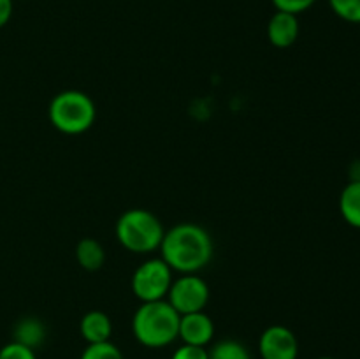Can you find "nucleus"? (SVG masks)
Returning a JSON list of instances; mask_svg holds the SVG:
<instances>
[{"label":"nucleus","instance_id":"nucleus-12","mask_svg":"<svg viewBox=\"0 0 360 359\" xmlns=\"http://www.w3.org/2000/svg\"><path fill=\"white\" fill-rule=\"evenodd\" d=\"M340 213L352 227L360 229V182L352 180L340 196Z\"/></svg>","mask_w":360,"mask_h":359},{"label":"nucleus","instance_id":"nucleus-2","mask_svg":"<svg viewBox=\"0 0 360 359\" xmlns=\"http://www.w3.org/2000/svg\"><path fill=\"white\" fill-rule=\"evenodd\" d=\"M179 319L167 299L141 303L132 317V334L146 348L169 347L178 340Z\"/></svg>","mask_w":360,"mask_h":359},{"label":"nucleus","instance_id":"nucleus-16","mask_svg":"<svg viewBox=\"0 0 360 359\" xmlns=\"http://www.w3.org/2000/svg\"><path fill=\"white\" fill-rule=\"evenodd\" d=\"M79 359H125L122 351L109 341H102V344H88L86 348L83 351Z\"/></svg>","mask_w":360,"mask_h":359},{"label":"nucleus","instance_id":"nucleus-1","mask_svg":"<svg viewBox=\"0 0 360 359\" xmlns=\"http://www.w3.org/2000/svg\"><path fill=\"white\" fill-rule=\"evenodd\" d=\"M158 250L172 271L190 275L199 273L211 263L214 246L210 232L202 225L181 222L165 231Z\"/></svg>","mask_w":360,"mask_h":359},{"label":"nucleus","instance_id":"nucleus-21","mask_svg":"<svg viewBox=\"0 0 360 359\" xmlns=\"http://www.w3.org/2000/svg\"><path fill=\"white\" fill-rule=\"evenodd\" d=\"M319 359H334V358H329V355H323V358H319Z\"/></svg>","mask_w":360,"mask_h":359},{"label":"nucleus","instance_id":"nucleus-7","mask_svg":"<svg viewBox=\"0 0 360 359\" xmlns=\"http://www.w3.org/2000/svg\"><path fill=\"white\" fill-rule=\"evenodd\" d=\"M259 354L262 359H297V336L290 327L281 324L266 327L259 338Z\"/></svg>","mask_w":360,"mask_h":359},{"label":"nucleus","instance_id":"nucleus-9","mask_svg":"<svg viewBox=\"0 0 360 359\" xmlns=\"http://www.w3.org/2000/svg\"><path fill=\"white\" fill-rule=\"evenodd\" d=\"M299 18L283 11H276L267 23V39L274 48H290L299 39Z\"/></svg>","mask_w":360,"mask_h":359},{"label":"nucleus","instance_id":"nucleus-20","mask_svg":"<svg viewBox=\"0 0 360 359\" xmlns=\"http://www.w3.org/2000/svg\"><path fill=\"white\" fill-rule=\"evenodd\" d=\"M14 0H0V28L6 27L13 18Z\"/></svg>","mask_w":360,"mask_h":359},{"label":"nucleus","instance_id":"nucleus-3","mask_svg":"<svg viewBox=\"0 0 360 359\" xmlns=\"http://www.w3.org/2000/svg\"><path fill=\"white\" fill-rule=\"evenodd\" d=\"M115 234L123 248L146 256L160 248L165 229L155 213L144 208H130L116 222Z\"/></svg>","mask_w":360,"mask_h":359},{"label":"nucleus","instance_id":"nucleus-5","mask_svg":"<svg viewBox=\"0 0 360 359\" xmlns=\"http://www.w3.org/2000/svg\"><path fill=\"white\" fill-rule=\"evenodd\" d=\"M172 273L174 271L162 257H151V259L144 260L141 266H137L132 275V280H130L134 296L141 303L162 301L167 298L169 289L174 280Z\"/></svg>","mask_w":360,"mask_h":359},{"label":"nucleus","instance_id":"nucleus-11","mask_svg":"<svg viewBox=\"0 0 360 359\" xmlns=\"http://www.w3.org/2000/svg\"><path fill=\"white\" fill-rule=\"evenodd\" d=\"M13 340L30 348H39L46 340V326L37 317H23L16 322Z\"/></svg>","mask_w":360,"mask_h":359},{"label":"nucleus","instance_id":"nucleus-10","mask_svg":"<svg viewBox=\"0 0 360 359\" xmlns=\"http://www.w3.org/2000/svg\"><path fill=\"white\" fill-rule=\"evenodd\" d=\"M79 333L86 344H102L111 340L112 322L111 317L101 310H90L81 317Z\"/></svg>","mask_w":360,"mask_h":359},{"label":"nucleus","instance_id":"nucleus-17","mask_svg":"<svg viewBox=\"0 0 360 359\" xmlns=\"http://www.w3.org/2000/svg\"><path fill=\"white\" fill-rule=\"evenodd\" d=\"M0 359H37V355L34 348L25 347L13 340L0 348Z\"/></svg>","mask_w":360,"mask_h":359},{"label":"nucleus","instance_id":"nucleus-13","mask_svg":"<svg viewBox=\"0 0 360 359\" xmlns=\"http://www.w3.org/2000/svg\"><path fill=\"white\" fill-rule=\"evenodd\" d=\"M76 260L83 270L98 271L105 263V250L97 239L84 238L76 246Z\"/></svg>","mask_w":360,"mask_h":359},{"label":"nucleus","instance_id":"nucleus-6","mask_svg":"<svg viewBox=\"0 0 360 359\" xmlns=\"http://www.w3.org/2000/svg\"><path fill=\"white\" fill-rule=\"evenodd\" d=\"M210 296L211 291L207 282L197 273H190L172 280L165 299L179 315H185V313L202 312L210 303Z\"/></svg>","mask_w":360,"mask_h":359},{"label":"nucleus","instance_id":"nucleus-18","mask_svg":"<svg viewBox=\"0 0 360 359\" xmlns=\"http://www.w3.org/2000/svg\"><path fill=\"white\" fill-rule=\"evenodd\" d=\"M276 11H283V13H290L299 16V14L306 13L311 9L316 4V0H271Z\"/></svg>","mask_w":360,"mask_h":359},{"label":"nucleus","instance_id":"nucleus-19","mask_svg":"<svg viewBox=\"0 0 360 359\" xmlns=\"http://www.w3.org/2000/svg\"><path fill=\"white\" fill-rule=\"evenodd\" d=\"M171 359H210L206 347H195V345H179L172 352Z\"/></svg>","mask_w":360,"mask_h":359},{"label":"nucleus","instance_id":"nucleus-14","mask_svg":"<svg viewBox=\"0 0 360 359\" xmlns=\"http://www.w3.org/2000/svg\"><path fill=\"white\" fill-rule=\"evenodd\" d=\"M210 359H250V352L241 341L221 340L207 351Z\"/></svg>","mask_w":360,"mask_h":359},{"label":"nucleus","instance_id":"nucleus-4","mask_svg":"<svg viewBox=\"0 0 360 359\" xmlns=\"http://www.w3.org/2000/svg\"><path fill=\"white\" fill-rule=\"evenodd\" d=\"M51 125L67 136H79L94 127L97 108L94 99L81 90H63L51 99L48 108Z\"/></svg>","mask_w":360,"mask_h":359},{"label":"nucleus","instance_id":"nucleus-15","mask_svg":"<svg viewBox=\"0 0 360 359\" xmlns=\"http://www.w3.org/2000/svg\"><path fill=\"white\" fill-rule=\"evenodd\" d=\"M329 6L340 20L360 25V0H329Z\"/></svg>","mask_w":360,"mask_h":359},{"label":"nucleus","instance_id":"nucleus-8","mask_svg":"<svg viewBox=\"0 0 360 359\" xmlns=\"http://www.w3.org/2000/svg\"><path fill=\"white\" fill-rule=\"evenodd\" d=\"M179 340L186 345L207 347L214 338V322L206 312L185 313L179 319Z\"/></svg>","mask_w":360,"mask_h":359}]
</instances>
